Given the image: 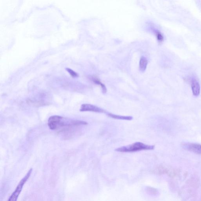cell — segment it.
I'll return each mask as SVG.
<instances>
[{"instance_id": "cell-4", "label": "cell", "mask_w": 201, "mask_h": 201, "mask_svg": "<svg viewBox=\"0 0 201 201\" xmlns=\"http://www.w3.org/2000/svg\"><path fill=\"white\" fill-rule=\"evenodd\" d=\"M81 112H92L97 113H105L104 110L96 106L89 104H84L81 105L80 109Z\"/></svg>"}, {"instance_id": "cell-3", "label": "cell", "mask_w": 201, "mask_h": 201, "mask_svg": "<svg viewBox=\"0 0 201 201\" xmlns=\"http://www.w3.org/2000/svg\"><path fill=\"white\" fill-rule=\"evenodd\" d=\"M32 171V168L30 169L26 175L23 179H22L20 182H19V184H18L15 190H14V193L11 194V196L8 199V201H16L17 200L19 195H20L21 192L22 191L23 186L30 177Z\"/></svg>"}, {"instance_id": "cell-10", "label": "cell", "mask_w": 201, "mask_h": 201, "mask_svg": "<svg viewBox=\"0 0 201 201\" xmlns=\"http://www.w3.org/2000/svg\"><path fill=\"white\" fill-rule=\"evenodd\" d=\"M146 191L149 194L151 195H156L158 194V190L157 189L153 187H148L146 188Z\"/></svg>"}, {"instance_id": "cell-1", "label": "cell", "mask_w": 201, "mask_h": 201, "mask_svg": "<svg viewBox=\"0 0 201 201\" xmlns=\"http://www.w3.org/2000/svg\"><path fill=\"white\" fill-rule=\"evenodd\" d=\"M88 125L86 121L73 120L59 116H53L49 117L48 125L51 130H58L62 128L76 127L81 125Z\"/></svg>"}, {"instance_id": "cell-12", "label": "cell", "mask_w": 201, "mask_h": 201, "mask_svg": "<svg viewBox=\"0 0 201 201\" xmlns=\"http://www.w3.org/2000/svg\"><path fill=\"white\" fill-rule=\"evenodd\" d=\"M156 35L158 41L160 43L162 42L164 40V37L161 33L159 32V31H156Z\"/></svg>"}, {"instance_id": "cell-8", "label": "cell", "mask_w": 201, "mask_h": 201, "mask_svg": "<svg viewBox=\"0 0 201 201\" xmlns=\"http://www.w3.org/2000/svg\"><path fill=\"white\" fill-rule=\"evenodd\" d=\"M108 116L111 117L114 119L125 120H132L133 119V117L130 116H122L117 115L113 114L112 113H107Z\"/></svg>"}, {"instance_id": "cell-5", "label": "cell", "mask_w": 201, "mask_h": 201, "mask_svg": "<svg viewBox=\"0 0 201 201\" xmlns=\"http://www.w3.org/2000/svg\"><path fill=\"white\" fill-rule=\"evenodd\" d=\"M185 149L194 153L201 155V144L195 143H185L182 145Z\"/></svg>"}, {"instance_id": "cell-6", "label": "cell", "mask_w": 201, "mask_h": 201, "mask_svg": "<svg viewBox=\"0 0 201 201\" xmlns=\"http://www.w3.org/2000/svg\"><path fill=\"white\" fill-rule=\"evenodd\" d=\"M191 88L193 95L195 96H199L200 91V85L195 79H193L192 81Z\"/></svg>"}, {"instance_id": "cell-2", "label": "cell", "mask_w": 201, "mask_h": 201, "mask_svg": "<svg viewBox=\"0 0 201 201\" xmlns=\"http://www.w3.org/2000/svg\"><path fill=\"white\" fill-rule=\"evenodd\" d=\"M155 148L154 145H149L138 142L127 146L119 147L116 149L115 151L121 152H135L143 150H154Z\"/></svg>"}, {"instance_id": "cell-11", "label": "cell", "mask_w": 201, "mask_h": 201, "mask_svg": "<svg viewBox=\"0 0 201 201\" xmlns=\"http://www.w3.org/2000/svg\"><path fill=\"white\" fill-rule=\"evenodd\" d=\"M66 70L69 72V74H70V75H71L72 77H73V78H78V77L79 76L78 73L75 72V71L72 70L71 69L69 68H67L66 69Z\"/></svg>"}, {"instance_id": "cell-9", "label": "cell", "mask_w": 201, "mask_h": 201, "mask_svg": "<svg viewBox=\"0 0 201 201\" xmlns=\"http://www.w3.org/2000/svg\"><path fill=\"white\" fill-rule=\"evenodd\" d=\"M148 61L146 57L144 56L141 57L139 61V69L142 72H144L147 69Z\"/></svg>"}, {"instance_id": "cell-7", "label": "cell", "mask_w": 201, "mask_h": 201, "mask_svg": "<svg viewBox=\"0 0 201 201\" xmlns=\"http://www.w3.org/2000/svg\"><path fill=\"white\" fill-rule=\"evenodd\" d=\"M90 79L92 81L93 83L96 85H100L102 88V91L103 93L105 94L107 92V89L105 85L103 84L100 79L96 76H91L90 77Z\"/></svg>"}]
</instances>
